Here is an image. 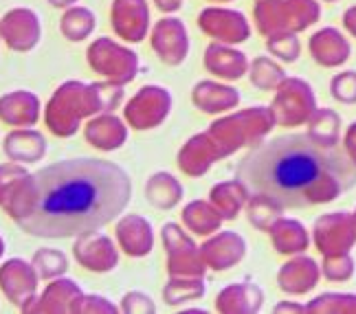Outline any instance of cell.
<instances>
[{"instance_id":"obj_1","label":"cell","mask_w":356,"mask_h":314,"mask_svg":"<svg viewBox=\"0 0 356 314\" xmlns=\"http://www.w3.org/2000/svg\"><path fill=\"white\" fill-rule=\"evenodd\" d=\"M132 181L117 163L68 158L26 174L3 202L5 213L35 238H79L126 211Z\"/></svg>"},{"instance_id":"obj_2","label":"cell","mask_w":356,"mask_h":314,"mask_svg":"<svg viewBox=\"0 0 356 314\" xmlns=\"http://www.w3.org/2000/svg\"><path fill=\"white\" fill-rule=\"evenodd\" d=\"M249 196H264L282 209H301L339 198L356 185V160L346 145L308 134L259 143L236 165Z\"/></svg>"},{"instance_id":"obj_3","label":"cell","mask_w":356,"mask_h":314,"mask_svg":"<svg viewBox=\"0 0 356 314\" xmlns=\"http://www.w3.org/2000/svg\"><path fill=\"white\" fill-rule=\"evenodd\" d=\"M123 99L119 84H81V81H66L51 97L44 121L47 128L56 136H73L81 121L102 113H113Z\"/></svg>"},{"instance_id":"obj_4","label":"cell","mask_w":356,"mask_h":314,"mask_svg":"<svg viewBox=\"0 0 356 314\" xmlns=\"http://www.w3.org/2000/svg\"><path fill=\"white\" fill-rule=\"evenodd\" d=\"M270 121L266 119V115L262 110H249L236 117H227L211 124V128L207 130L209 139L213 141L218 154L220 158L234 154L238 147H244L253 141H257L270 126Z\"/></svg>"},{"instance_id":"obj_5","label":"cell","mask_w":356,"mask_h":314,"mask_svg":"<svg viewBox=\"0 0 356 314\" xmlns=\"http://www.w3.org/2000/svg\"><path fill=\"white\" fill-rule=\"evenodd\" d=\"M163 244L168 251V270L172 277H202L207 264L202 253L178 224L163 226Z\"/></svg>"},{"instance_id":"obj_6","label":"cell","mask_w":356,"mask_h":314,"mask_svg":"<svg viewBox=\"0 0 356 314\" xmlns=\"http://www.w3.org/2000/svg\"><path fill=\"white\" fill-rule=\"evenodd\" d=\"M88 62L97 73L106 75L113 84H128V81L134 79L136 68H139V62H136V56L132 51L123 49L111 40H97L90 49H88Z\"/></svg>"},{"instance_id":"obj_7","label":"cell","mask_w":356,"mask_h":314,"mask_svg":"<svg viewBox=\"0 0 356 314\" xmlns=\"http://www.w3.org/2000/svg\"><path fill=\"white\" fill-rule=\"evenodd\" d=\"M38 281L40 275L33 264L24 262L20 257L7 259L0 266V290L13 306H18L22 312H29L33 301L38 299Z\"/></svg>"},{"instance_id":"obj_8","label":"cell","mask_w":356,"mask_h":314,"mask_svg":"<svg viewBox=\"0 0 356 314\" xmlns=\"http://www.w3.org/2000/svg\"><path fill=\"white\" fill-rule=\"evenodd\" d=\"M172 97L159 86H145L126 106V121L134 130H149L163 124L170 115Z\"/></svg>"},{"instance_id":"obj_9","label":"cell","mask_w":356,"mask_h":314,"mask_svg":"<svg viewBox=\"0 0 356 314\" xmlns=\"http://www.w3.org/2000/svg\"><path fill=\"white\" fill-rule=\"evenodd\" d=\"M73 253L79 266H84L86 270L92 272H108L119 264V253L115 249V242L104 233H97V231L79 236L75 240Z\"/></svg>"},{"instance_id":"obj_10","label":"cell","mask_w":356,"mask_h":314,"mask_svg":"<svg viewBox=\"0 0 356 314\" xmlns=\"http://www.w3.org/2000/svg\"><path fill=\"white\" fill-rule=\"evenodd\" d=\"M0 35L13 51H29L40 40V22L31 9H13L0 20Z\"/></svg>"},{"instance_id":"obj_11","label":"cell","mask_w":356,"mask_h":314,"mask_svg":"<svg viewBox=\"0 0 356 314\" xmlns=\"http://www.w3.org/2000/svg\"><path fill=\"white\" fill-rule=\"evenodd\" d=\"M117 242L119 249L130 257H143L154 247L152 224L141 215H123L117 222Z\"/></svg>"},{"instance_id":"obj_12","label":"cell","mask_w":356,"mask_h":314,"mask_svg":"<svg viewBox=\"0 0 356 314\" xmlns=\"http://www.w3.org/2000/svg\"><path fill=\"white\" fill-rule=\"evenodd\" d=\"M81 299L84 292L73 279L56 277L35 299L29 312H77Z\"/></svg>"},{"instance_id":"obj_13","label":"cell","mask_w":356,"mask_h":314,"mask_svg":"<svg viewBox=\"0 0 356 314\" xmlns=\"http://www.w3.org/2000/svg\"><path fill=\"white\" fill-rule=\"evenodd\" d=\"M84 136L86 141L102 149V152H113V149H119L128 139V128L123 126V121L111 113H102L95 115L86 128H84Z\"/></svg>"},{"instance_id":"obj_14","label":"cell","mask_w":356,"mask_h":314,"mask_svg":"<svg viewBox=\"0 0 356 314\" xmlns=\"http://www.w3.org/2000/svg\"><path fill=\"white\" fill-rule=\"evenodd\" d=\"M40 119V99L33 92L16 90L0 97V121L13 128H31Z\"/></svg>"},{"instance_id":"obj_15","label":"cell","mask_w":356,"mask_h":314,"mask_svg":"<svg viewBox=\"0 0 356 314\" xmlns=\"http://www.w3.org/2000/svg\"><path fill=\"white\" fill-rule=\"evenodd\" d=\"M113 26L121 38L130 40V42H139L147 29L145 0H115Z\"/></svg>"},{"instance_id":"obj_16","label":"cell","mask_w":356,"mask_h":314,"mask_svg":"<svg viewBox=\"0 0 356 314\" xmlns=\"http://www.w3.org/2000/svg\"><path fill=\"white\" fill-rule=\"evenodd\" d=\"M244 240L238 233H225L211 238L207 244H202L200 253L204 264L213 270H227L231 266H236L240 259L244 257Z\"/></svg>"},{"instance_id":"obj_17","label":"cell","mask_w":356,"mask_h":314,"mask_svg":"<svg viewBox=\"0 0 356 314\" xmlns=\"http://www.w3.org/2000/svg\"><path fill=\"white\" fill-rule=\"evenodd\" d=\"M5 154L9 160L16 163H38L47 154V139L38 130L16 128L5 136Z\"/></svg>"},{"instance_id":"obj_18","label":"cell","mask_w":356,"mask_h":314,"mask_svg":"<svg viewBox=\"0 0 356 314\" xmlns=\"http://www.w3.org/2000/svg\"><path fill=\"white\" fill-rule=\"evenodd\" d=\"M216 160H220V154H218V149L207 132L194 136L178 152V167L187 176H202Z\"/></svg>"},{"instance_id":"obj_19","label":"cell","mask_w":356,"mask_h":314,"mask_svg":"<svg viewBox=\"0 0 356 314\" xmlns=\"http://www.w3.org/2000/svg\"><path fill=\"white\" fill-rule=\"evenodd\" d=\"M152 44L163 62L168 64H181L187 53V35L183 31L181 22L176 20H163L156 24Z\"/></svg>"},{"instance_id":"obj_20","label":"cell","mask_w":356,"mask_h":314,"mask_svg":"<svg viewBox=\"0 0 356 314\" xmlns=\"http://www.w3.org/2000/svg\"><path fill=\"white\" fill-rule=\"evenodd\" d=\"M145 198L156 209H174L183 198V187L172 174L159 172L145 183Z\"/></svg>"},{"instance_id":"obj_21","label":"cell","mask_w":356,"mask_h":314,"mask_svg":"<svg viewBox=\"0 0 356 314\" xmlns=\"http://www.w3.org/2000/svg\"><path fill=\"white\" fill-rule=\"evenodd\" d=\"M262 304V292L251 283L229 286L216 299V308L220 312H253Z\"/></svg>"},{"instance_id":"obj_22","label":"cell","mask_w":356,"mask_h":314,"mask_svg":"<svg viewBox=\"0 0 356 314\" xmlns=\"http://www.w3.org/2000/svg\"><path fill=\"white\" fill-rule=\"evenodd\" d=\"M246 198H249V191H246V187L238 179L229 183H220L211 189V204L218 209V213L222 215V220L236 217L238 211L244 207Z\"/></svg>"},{"instance_id":"obj_23","label":"cell","mask_w":356,"mask_h":314,"mask_svg":"<svg viewBox=\"0 0 356 314\" xmlns=\"http://www.w3.org/2000/svg\"><path fill=\"white\" fill-rule=\"evenodd\" d=\"M183 222L189 231H194L198 236H209L213 231L220 229L222 224V215L218 213V209L211 202H202L194 200L189 202L185 211H183Z\"/></svg>"},{"instance_id":"obj_24","label":"cell","mask_w":356,"mask_h":314,"mask_svg":"<svg viewBox=\"0 0 356 314\" xmlns=\"http://www.w3.org/2000/svg\"><path fill=\"white\" fill-rule=\"evenodd\" d=\"M194 104L204 113H222L238 104V94L227 86L202 81L194 88Z\"/></svg>"},{"instance_id":"obj_25","label":"cell","mask_w":356,"mask_h":314,"mask_svg":"<svg viewBox=\"0 0 356 314\" xmlns=\"http://www.w3.org/2000/svg\"><path fill=\"white\" fill-rule=\"evenodd\" d=\"M207 66L216 75L236 79L244 73V58L240 56V53L227 51L220 47H211L207 51Z\"/></svg>"},{"instance_id":"obj_26","label":"cell","mask_w":356,"mask_h":314,"mask_svg":"<svg viewBox=\"0 0 356 314\" xmlns=\"http://www.w3.org/2000/svg\"><path fill=\"white\" fill-rule=\"evenodd\" d=\"M204 295L202 277H172L163 290V297L170 306H178L183 301H191Z\"/></svg>"},{"instance_id":"obj_27","label":"cell","mask_w":356,"mask_h":314,"mask_svg":"<svg viewBox=\"0 0 356 314\" xmlns=\"http://www.w3.org/2000/svg\"><path fill=\"white\" fill-rule=\"evenodd\" d=\"M31 264L35 266L40 279H56L68 270V257L56 249H40L35 251Z\"/></svg>"},{"instance_id":"obj_28","label":"cell","mask_w":356,"mask_h":314,"mask_svg":"<svg viewBox=\"0 0 356 314\" xmlns=\"http://www.w3.org/2000/svg\"><path fill=\"white\" fill-rule=\"evenodd\" d=\"M92 29H95V16L88 9L75 7V9H68L64 13V18H62V33L68 40H73V42L84 40Z\"/></svg>"},{"instance_id":"obj_29","label":"cell","mask_w":356,"mask_h":314,"mask_svg":"<svg viewBox=\"0 0 356 314\" xmlns=\"http://www.w3.org/2000/svg\"><path fill=\"white\" fill-rule=\"evenodd\" d=\"M275 244H277V251H301L304 247V233H301V226L295 222H280L275 229Z\"/></svg>"},{"instance_id":"obj_30","label":"cell","mask_w":356,"mask_h":314,"mask_svg":"<svg viewBox=\"0 0 356 314\" xmlns=\"http://www.w3.org/2000/svg\"><path fill=\"white\" fill-rule=\"evenodd\" d=\"M26 174H29V172L22 167V163H16V160L0 165V207H3V202L7 200L13 185H16Z\"/></svg>"},{"instance_id":"obj_31","label":"cell","mask_w":356,"mask_h":314,"mask_svg":"<svg viewBox=\"0 0 356 314\" xmlns=\"http://www.w3.org/2000/svg\"><path fill=\"white\" fill-rule=\"evenodd\" d=\"M121 310L123 312H132V314H147V312H154V304L152 299L143 292H128L123 295L121 299Z\"/></svg>"},{"instance_id":"obj_32","label":"cell","mask_w":356,"mask_h":314,"mask_svg":"<svg viewBox=\"0 0 356 314\" xmlns=\"http://www.w3.org/2000/svg\"><path fill=\"white\" fill-rule=\"evenodd\" d=\"M119 308L102 295H84L77 312H117Z\"/></svg>"},{"instance_id":"obj_33","label":"cell","mask_w":356,"mask_h":314,"mask_svg":"<svg viewBox=\"0 0 356 314\" xmlns=\"http://www.w3.org/2000/svg\"><path fill=\"white\" fill-rule=\"evenodd\" d=\"M49 3H51L53 7H68V5L77 3V0H49Z\"/></svg>"},{"instance_id":"obj_34","label":"cell","mask_w":356,"mask_h":314,"mask_svg":"<svg viewBox=\"0 0 356 314\" xmlns=\"http://www.w3.org/2000/svg\"><path fill=\"white\" fill-rule=\"evenodd\" d=\"M3 255H5V240L0 238V257H3Z\"/></svg>"}]
</instances>
